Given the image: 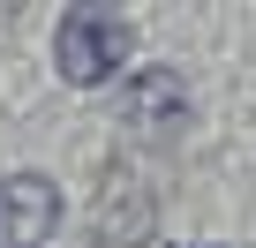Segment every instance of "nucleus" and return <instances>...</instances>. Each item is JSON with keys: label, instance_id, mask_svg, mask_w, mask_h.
<instances>
[{"label": "nucleus", "instance_id": "nucleus-2", "mask_svg": "<svg viewBox=\"0 0 256 248\" xmlns=\"http://www.w3.org/2000/svg\"><path fill=\"white\" fill-rule=\"evenodd\" d=\"M53 226H60V188L46 173L0 181V248H38Z\"/></svg>", "mask_w": 256, "mask_h": 248}, {"label": "nucleus", "instance_id": "nucleus-1", "mask_svg": "<svg viewBox=\"0 0 256 248\" xmlns=\"http://www.w3.org/2000/svg\"><path fill=\"white\" fill-rule=\"evenodd\" d=\"M128 53H136V23L113 15V8H76L53 30V60H60L68 83H106Z\"/></svg>", "mask_w": 256, "mask_h": 248}]
</instances>
